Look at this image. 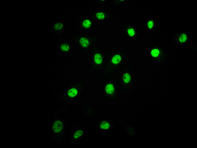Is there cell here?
Here are the masks:
<instances>
[{
  "label": "cell",
  "mask_w": 197,
  "mask_h": 148,
  "mask_svg": "<svg viewBox=\"0 0 197 148\" xmlns=\"http://www.w3.org/2000/svg\"><path fill=\"white\" fill-rule=\"evenodd\" d=\"M84 134L83 130L82 128H78L75 130L72 134L73 140H77L82 138Z\"/></svg>",
  "instance_id": "obj_10"
},
{
  "label": "cell",
  "mask_w": 197,
  "mask_h": 148,
  "mask_svg": "<svg viewBox=\"0 0 197 148\" xmlns=\"http://www.w3.org/2000/svg\"><path fill=\"white\" fill-rule=\"evenodd\" d=\"M128 33L130 36L132 37L135 34V31L134 29L132 28L129 29L128 30Z\"/></svg>",
  "instance_id": "obj_14"
},
{
  "label": "cell",
  "mask_w": 197,
  "mask_h": 148,
  "mask_svg": "<svg viewBox=\"0 0 197 148\" xmlns=\"http://www.w3.org/2000/svg\"><path fill=\"white\" fill-rule=\"evenodd\" d=\"M69 48V46L66 44H63L61 46V49L62 50L64 51H67Z\"/></svg>",
  "instance_id": "obj_15"
},
{
  "label": "cell",
  "mask_w": 197,
  "mask_h": 148,
  "mask_svg": "<svg viewBox=\"0 0 197 148\" xmlns=\"http://www.w3.org/2000/svg\"><path fill=\"white\" fill-rule=\"evenodd\" d=\"M82 24L83 27L87 31H90L93 28V23L89 19H85L83 20Z\"/></svg>",
  "instance_id": "obj_7"
},
{
  "label": "cell",
  "mask_w": 197,
  "mask_h": 148,
  "mask_svg": "<svg viewBox=\"0 0 197 148\" xmlns=\"http://www.w3.org/2000/svg\"><path fill=\"white\" fill-rule=\"evenodd\" d=\"M187 38V37L186 34H182L179 37V40L181 42L183 43L186 41Z\"/></svg>",
  "instance_id": "obj_13"
},
{
  "label": "cell",
  "mask_w": 197,
  "mask_h": 148,
  "mask_svg": "<svg viewBox=\"0 0 197 148\" xmlns=\"http://www.w3.org/2000/svg\"><path fill=\"white\" fill-rule=\"evenodd\" d=\"M120 79L125 84H128L131 79V75L128 71H125L121 74Z\"/></svg>",
  "instance_id": "obj_8"
},
{
  "label": "cell",
  "mask_w": 197,
  "mask_h": 148,
  "mask_svg": "<svg viewBox=\"0 0 197 148\" xmlns=\"http://www.w3.org/2000/svg\"><path fill=\"white\" fill-rule=\"evenodd\" d=\"M97 38L87 35H81L78 38L79 42L82 48L88 50L97 39Z\"/></svg>",
  "instance_id": "obj_3"
},
{
  "label": "cell",
  "mask_w": 197,
  "mask_h": 148,
  "mask_svg": "<svg viewBox=\"0 0 197 148\" xmlns=\"http://www.w3.org/2000/svg\"><path fill=\"white\" fill-rule=\"evenodd\" d=\"M160 50L158 48H155L151 51V53L153 57L157 58L159 57L161 55Z\"/></svg>",
  "instance_id": "obj_12"
},
{
  "label": "cell",
  "mask_w": 197,
  "mask_h": 148,
  "mask_svg": "<svg viewBox=\"0 0 197 148\" xmlns=\"http://www.w3.org/2000/svg\"><path fill=\"white\" fill-rule=\"evenodd\" d=\"M154 25L153 22L152 21H150L148 23V26L150 28H152Z\"/></svg>",
  "instance_id": "obj_17"
},
{
  "label": "cell",
  "mask_w": 197,
  "mask_h": 148,
  "mask_svg": "<svg viewBox=\"0 0 197 148\" xmlns=\"http://www.w3.org/2000/svg\"><path fill=\"white\" fill-rule=\"evenodd\" d=\"M104 92L107 96H113L116 91L115 85L112 81H109L104 86Z\"/></svg>",
  "instance_id": "obj_5"
},
{
  "label": "cell",
  "mask_w": 197,
  "mask_h": 148,
  "mask_svg": "<svg viewBox=\"0 0 197 148\" xmlns=\"http://www.w3.org/2000/svg\"><path fill=\"white\" fill-rule=\"evenodd\" d=\"M125 56L124 51L112 50L107 56L103 74L107 75L116 72L123 66Z\"/></svg>",
  "instance_id": "obj_1"
},
{
  "label": "cell",
  "mask_w": 197,
  "mask_h": 148,
  "mask_svg": "<svg viewBox=\"0 0 197 148\" xmlns=\"http://www.w3.org/2000/svg\"><path fill=\"white\" fill-rule=\"evenodd\" d=\"M78 90L76 88L73 87L69 90L67 92L68 96L69 97L72 98L76 96Z\"/></svg>",
  "instance_id": "obj_11"
},
{
  "label": "cell",
  "mask_w": 197,
  "mask_h": 148,
  "mask_svg": "<svg viewBox=\"0 0 197 148\" xmlns=\"http://www.w3.org/2000/svg\"><path fill=\"white\" fill-rule=\"evenodd\" d=\"M91 51L90 69L96 72H100L105 68L107 55L99 47L96 45L92 47Z\"/></svg>",
  "instance_id": "obj_2"
},
{
  "label": "cell",
  "mask_w": 197,
  "mask_h": 148,
  "mask_svg": "<svg viewBox=\"0 0 197 148\" xmlns=\"http://www.w3.org/2000/svg\"><path fill=\"white\" fill-rule=\"evenodd\" d=\"M101 128L104 129H106L108 128L109 125L107 123H103L101 124Z\"/></svg>",
  "instance_id": "obj_16"
},
{
  "label": "cell",
  "mask_w": 197,
  "mask_h": 148,
  "mask_svg": "<svg viewBox=\"0 0 197 148\" xmlns=\"http://www.w3.org/2000/svg\"><path fill=\"white\" fill-rule=\"evenodd\" d=\"M64 123L60 119L56 120L52 125V130L53 134L56 135L62 134L65 131Z\"/></svg>",
  "instance_id": "obj_4"
},
{
  "label": "cell",
  "mask_w": 197,
  "mask_h": 148,
  "mask_svg": "<svg viewBox=\"0 0 197 148\" xmlns=\"http://www.w3.org/2000/svg\"><path fill=\"white\" fill-rule=\"evenodd\" d=\"M65 27V23L62 21H58L56 22L54 25L52 29L54 33L60 34Z\"/></svg>",
  "instance_id": "obj_6"
},
{
  "label": "cell",
  "mask_w": 197,
  "mask_h": 148,
  "mask_svg": "<svg viewBox=\"0 0 197 148\" xmlns=\"http://www.w3.org/2000/svg\"><path fill=\"white\" fill-rule=\"evenodd\" d=\"M110 16L109 14L106 12L100 11L97 12L95 14V19L99 20H103L107 19Z\"/></svg>",
  "instance_id": "obj_9"
}]
</instances>
